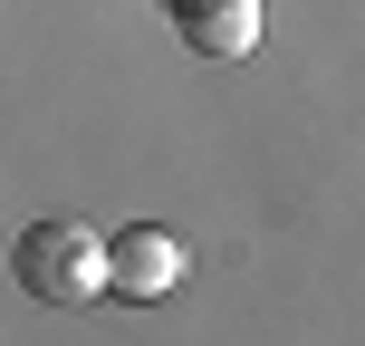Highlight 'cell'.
Segmentation results:
<instances>
[{"label":"cell","mask_w":365,"mask_h":346,"mask_svg":"<svg viewBox=\"0 0 365 346\" xmlns=\"http://www.w3.org/2000/svg\"><path fill=\"white\" fill-rule=\"evenodd\" d=\"M106 231H87V221H68V212H48V221H29L19 231V289L29 298H48V308H77V298H106Z\"/></svg>","instance_id":"1"},{"label":"cell","mask_w":365,"mask_h":346,"mask_svg":"<svg viewBox=\"0 0 365 346\" xmlns=\"http://www.w3.org/2000/svg\"><path fill=\"white\" fill-rule=\"evenodd\" d=\"M106 298H173L182 289V240L164 231V221H135V231L106 240Z\"/></svg>","instance_id":"2"},{"label":"cell","mask_w":365,"mask_h":346,"mask_svg":"<svg viewBox=\"0 0 365 346\" xmlns=\"http://www.w3.org/2000/svg\"><path fill=\"white\" fill-rule=\"evenodd\" d=\"M182 39H192V58H250L259 49V0H212V10L182 19Z\"/></svg>","instance_id":"3"},{"label":"cell","mask_w":365,"mask_h":346,"mask_svg":"<svg viewBox=\"0 0 365 346\" xmlns=\"http://www.w3.org/2000/svg\"><path fill=\"white\" fill-rule=\"evenodd\" d=\"M164 10H173V19H192V10H212V0H164Z\"/></svg>","instance_id":"4"}]
</instances>
